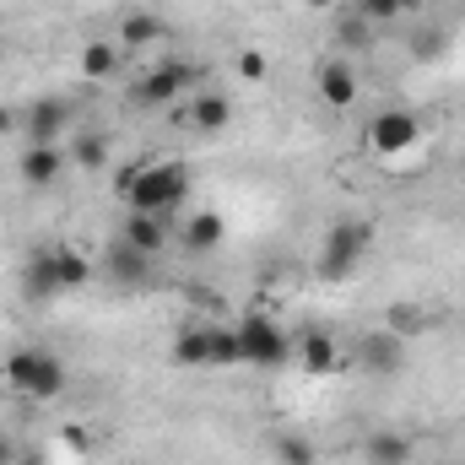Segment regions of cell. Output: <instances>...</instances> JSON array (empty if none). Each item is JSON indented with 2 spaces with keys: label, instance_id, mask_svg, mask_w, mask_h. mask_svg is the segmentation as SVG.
I'll list each match as a JSON object with an SVG mask.
<instances>
[{
  "label": "cell",
  "instance_id": "obj_2",
  "mask_svg": "<svg viewBox=\"0 0 465 465\" xmlns=\"http://www.w3.org/2000/svg\"><path fill=\"white\" fill-rule=\"evenodd\" d=\"M5 384H11L22 401H60V390H65V362L44 347H16L5 357Z\"/></svg>",
  "mask_w": 465,
  "mask_h": 465
},
{
  "label": "cell",
  "instance_id": "obj_31",
  "mask_svg": "<svg viewBox=\"0 0 465 465\" xmlns=\"http://www.w3.org/2000/svg\"><path fill=\"white\" fill-rule=\"evenodd\" d=\"M11 465H49V455H44L38 444H22V450H16V460H11Z\"/></svg>",
  "mask_w": 465,
  "mask_h": 465
},
{
  "label": "cell",
  "instance_id": "obj_27",
  "mask_svg": "<svg viewBox=\"0 0 465 465\" xmlns=\"http://www.w3.org/2000/svg\"><path fill=\"white\" fill-rule=\"evenodd\" d=\"M232 65H238V76H243V82H265V76H271V65H265V54H260V49H243Z\"/></svg>",
  "mask_w": 465,
  "mask_h": 465
},
{
  "label": "cell",
  "instance_id": "obj_1",
  "mask_svg": "<svg viewBox=\"0 0 465 465\" xmlns=\"http://www.w3.org/2000/svg\"><path fill=\"white\" fill-rule=\"evenodd\" d=\"M195 179L184 163H135L130 173H119V195L130 212H152V217H173L190 201Z\"/></svg>",
  "mask_w": 465,
  "mask_h": 465
},
{
  "label": "cell",
  "instance_id": "obj_33",
  "mask_svg": "<svg viewBox=\"0 0 465 465\" xmlns=\"http://www.w3.org/2000/svg\"><path fill=\"white\" fill-rule=\"evenodd\" d=\"M16 450H22V444H16V439H5V433H0V465H11V460H16Z\"/></svg>",
  "mask_w": 465,
  "mask_h": 465
},
{
  "label": "cell",
  "instance_id": "obj_20",
  "mask_svg": "<svg viewBox=\"0 0 465 465\" xmlns=\"http://www.w3.org/2000/svg\"><path fill=\"white\" fill-rule=\"evenodd\" d=\"M54 271H60V287H65V292H76V287L93 282V260H87L82 249H71V243L54 249Z\"/></svg>",
  "mask_w": 465,
  "mask_h": 465
},
{
  "label": "cell",
  "instance_id": "obj_7",
  "mask_svg": "<svg viewBox=\"0 0 465 465\" xmlns=\"http://www.w3.org/2000/svg\"><path fill=\"white\" fill-rule=\"evenodd\" d=\"M71 130V104L65 98H33L22 109V141L27 146H60Z\"/></svg>",
  "mask_w": 465,
  "mask_h": 465
},
{
  "label": "cell",
  "instance_id": "obj_4",
  "mask_svg": "<svg viewBox=\"0 0 465 465\" xmlns=\"http://www.w3.org/2000/svg\"><path fill=\"white\" fill-rule=\"evenodd\" d=\"M195 82H201V65H190V60H163L157 71H146V76L130 82V109H168V104H179Z\"/></svg>",
  "mask_w": 465,
  "mask_h": 465
},
{
  "label": "cell",
  "instance_id": "obj_12",
  "mask_svg": "<svg viewBox=\"0 0 465 465\" xmlns=\"http://www.w3.org/2000/svg\"><path fill=\"white\" fill-rule=\"evenodd\" d=\"M119 238L124 243H135L141 254H163L168 249V217H152V212H124V223H119Z\"/></svg>",
  "mask_w": 465,
  "mask_h": 465
},
{
  "label": "cell",
  "instance_id": "obj_8",
  "mask_svg": "<svg viewBox=\"0 0 465 465\" xmlns=\"http://www.w3.org/2000/svg\"><path fill=\"white\" fill-rule=\"evenodd\" d=\"M357 368L368 373V379H395V373H406V336H395V331H368L362 341H357Z\"/></svg>",
  "mask_w": 465,
  "mask_h": 465
},
{
  "label": "cell",
  "instance_id": "obj_5",
  "mask_svg": "<svg viewBox=\"0 0 465 465\" xmlns=\"http://www.w3.org/2000/svg\"><path fill=\"white\" fill-rule=\"evenodd\" d=\"M238 341H243V368H287L292 362V341L282 336V325L271 314H243Z\"/></svg>",
  "mask_w": 465,
  "mask_h": 465
},
{
  "label": "cell",
  "instance_id": "obj_16",
  "mask_svg": "<svg viewBox=\"0 0 465 465\" xmlns=\"http://www.w3.org/2000/svg\"><path fill=\"white\" fill-rule=\"evenodd\" d=\"M223 232H228V223H223L217 212H190L184 228H179V238H184L190 254H212V249L223 243Z\"/></svg>",
  "mask_w": 465,
  "mask_h": 465
},
{
  "label": "cell",
  "instance_id": "obj_17",
  "mask_svg": "<svg viewBox=\"0 0 465 465\" xmlns=\"http://www.w3.org/2000/svg\"><path fill=\"white\" fill-rule=\"evenodd\" d=\"M152 44H163V16H152V11H130V16H119V49L141 54V49H152Z\"/></svg>",
  "mask_w": 465,
  "mask_h": 465
},
{
  "label": "cell",
  "instance_id": "obj_30",
  "mask_svg": "<svg viewBox=\"0 0 465 465\" xmlns=\"http://www.w3.org/2000/svg\"><path fill=\"white\" fill-rule=\"evenodd\" d=\"M411 54H417V60H433V54H439V33H417Z\"/></svg>",
  "mask_w": 465,
  "mask_h": 465
},
{
  "label": "cell",
  "instance_id": "obj_19",
  "mask_svg": "<svg viewBox=\"0 0 465 465\" xmlns=\"http://www.w3.org/2000/svg\"><path fill=\"white\" fill-rule=\"evenodd\" d=\"M173 362L179 368H212V325H184L173 336Z\"/></svg>",
  "mask_w": 465,
  "mask_h": 465
},
{
  "label": "cell",
  "instance_id": "obj_28",
  "mask_svg": "<svg viewBox=\"0 0 465 465\" xmlns=\"http://www.w3.org/2000/svg\"><path fill=\"white\" fill-rule=\"evenodd\" d=\"M368 38H373V27H368L357 11H351V16H341V44H347V49H362Z\"/></svg>",
  "mask_w": 465,
  "mask_h": 465
},
{
  "label": "cell",
  "instance_id": "obj_6",
  "mask_svg": "<svg viewBox=\"0 0 465 465\" xmlns=\"http://www.w3.org/2000/svg\"><path fill=\"white\" fill-rule=\"evenodd\" d=\"M417 135H422V124H417L411 109H401V104H390V109H379V114L368 119V152H379V157L411 152Z\"/></svg>",
  "mask_w": 465,
  "mask_h": 465
},
{
  "label": "cell",
  "instance_id": "obj_13",
  "mask_svg": "<svg viewBox=\"0 0 465 465\" xmlns=\"http://www.w3.org/2000/svg\"><path fill=\"white\" fill-rule=\"evenodd\" d=\"M184 119H190L201 135H217V130H228V124H232V98H228V93H212V87H206V93H195V98H190Z\"/></svg>",
  "mask_w": 465,
  "mask_h": 465
},
{
  "label": "cell",
  "instance_id": "obj_25",
  "mask_svg": "<svg viewBox=\"0 0 465 465\" xmlns=\"http://www.w3.org/2000/svg\"><path fill=\"white\" fill-rule=\"evenodd\" d=\"M428 320H422V309L417 303H390V314H384V331H395V336H417Z\"/></svg>",
  "mask_w": 465,
  "mask_h": 465
},
{
  "label": "cell",
  "instance_id": "obj_24",
  "mask_svg": "<svg viewBox=\"0 0 465 465\" xmlns=\"http://www.w3.org/2000/svg\"><path fill=\"white\" fill-rule=\"evenodd\" d=\"M238 362H243L238 325H212V368H238Z\"/></svg>",
  "mask_w": 465,
  "mask_h": 465
},
{
  "label": "cell",
  "instance_id": "obj_29",
  "mask_svg": "<svg viewBox=\"0 0 465 465\" xmlns=\"http://www.w3.org/2000/svg\"><path fill=\"white\" fill-rule=\"evenodd\" d=\"M0 135H22V109L16 104H0Z\"/></svg>",
  "mask_w": 465,
  "mask_h": 465
},
{
  "label": "cell",
  "instance_id": "obj_23",
  "mask_svg": "<svg viewBox=\"0 0 465 465\" xmlns=\"http://www.w3.org/2000/svg\"><path fill=\"white\" fill-rule=\"evenodd\" d=\"M271 450H276V465H320V450L303 433H276Z\"/></svg>",
  "mask_w": 465,
  "mask_h": 465
},
{
  "label": "cell",
  "instance_id": "obj_9",
  "mask_svg": "<svg viewBox=\"0 0 465 465\" xmlns=\"http://www.w3.org/2000/svg\"><path fill=\"white\" fill-rule=\"evenodd\" d=\"M65 163H71L65 141H60V146H22V152H16V179H22L27 190H49V184H60Z\"/></svg>",
  "mask_w": 465,
  "mask_h": 465
},
{
  "label": "cell",
  "instance_id": "obj_21",
  "mask_svg": "<svg viewBox=\"0 0 465 465\" xmlns=\"http://www.w3.org/2000/svg\"><path fill=\"white\" fill-rule=\"evenodd\" d=\"M114 71H119V44L93 38V44L82 49V76H87V82H104V76H114Z\"/></svg>",
  "mask_w": 465,
  "mask_h": 465
},
{
  "label": "cell",
  "instance_id": "obj_11",
  "mask_svg": "<svg viewBox=\"0 0 465 465\" xmlns=\"http://www.w3.org/2000/svg\"><path fill=\"white\" fill-rule=\"evenodd\" d=\"M314 93L325 109H351L357 104V71L347 60H320L314 65Z\"/></svg>",
  "mask_w": 465,
  "mask_h": 465
},
{
  "label": "cell",
  "instance_id": "obj_15",
  "mask_svg": "<svg viewBox=\"0 0 465 465\" xmlns=\"http://www.w3.org/2000/svg\"><path fill=\"white\" fill-rule=\"evenodd\" d=\"M411 460V439L395 428H379L362 439V465H406Z\"/></svg>",
  "mask_w": 465,
  "mask_h": 465
},
{
  "label": "cell",
  "instance_id": "obj_14",
  "mask_svg": "<svg viewBox=\"0 0 465 465\" xmlns=\"http://www.w3.org/2000/svg\"><path fill=\"white\" fill-rule=\"evenodd\" d=\"M104 271L114 276L119 287H141V282H152V254H141L135 243L119 238L114 249H109V260H104Z\"/></svg>",
  "mask_w": 465,
  "mask_h": 465
},
{
  "label": "cell",
  "instance_id": "obj_26",
  "mask_svg": "<svg viewBox=\"0 0 465 465\" xmlns=\"http://www.w3.org/2000/svg\"><path fill=\"white\" fill-rule=\"evenodd\" d=\"M357 16H362L368 27H390V22H395V16H406V11H401L395 0H357Z\"/></svg>",
  "mask_w": 465,
  "mask_h": 465
},
{
  "label": "cell",
  "instance_id": "obj_32",
  "mask_svg": "<svg viewBox=\"0 0 465 465\" xmlns=\"http://www.w3.org/2000/svg\"><path fill=\"white\" fill-rule=\"evenodd\" d=\"M60 444H65V450H76V455H82V450H87V433H82V428H65V433H60Z\"/></svg>",
  "mask_w": 465,
  "mask_h": 465
},
{
  "label": "cell",
  "instance_id": "obj_22",
  "mask_svg": "<svg viewBox=\"0 0 465 465\" xmlns=\"http://www.w3.org/2000/svg\"><path fill=\"white\" fill-rule=\"evenodd\" d=\"M65 152H71V163H82L87 173H98V168L109 163V135H98V130H87V135H76V141H71Z\"/></svg>",
  "mask_w": 465,
  "mask_h": 465
},
{
  "label": "cell",
  "instance_id": "obj_34",
  "mask_svg": "<svg viewBox=\"0 0 465 465\" xmlns=\"http://www.w3.org/2000/svg\"><path fill=\"white\" fill-rule=\"evenodd\" d=\"M303 5H314V11H331V5H336V0H303Z\"/></svg>",
  "mask_w": 465,
  "mask_h": 465
},
{
  "label": "cell",
  "instance_id": "obj_18",
  "mask_svg": "<svg viewBox=\"0 0 465 465\" xmlns=\"http://www.w3.org/2000/svg\"><path fill=\"white\" fill-rule=\"evenodd\" d=\"M298 368H309V373H336V368H341V347H336L325 331H303V341H298Z\"/></svg>",
  "mask_w": 465,
  "mask_h": 465
},
{
  "label": "cell",
  "instance_id": "obj_10",
  "mask_svg": "<svg viewBox=\"0 0 465 465\" xmlns=\"http://www.w3.org/2000/svg\"><path fill=\"white\" fill-rule=\"evenodd\" d=\"M16 287H22L27 303H49V298H60L65 287H60V271H54V249L27 254V265L16 271Z\"/></svg>",
  "mask_w": 465,
  "mask_h": 465
},
{
  "label": "cell",
  "instance_id": "obj_35",
  "mask_svg": "<svg viewBox=\"0 0 465 465\" xmlns=\"http://www.w3.org/2000/svg\"><path fill=\"white\" fill-rule=\"evenodd\" d=\"M395 5H401V11H406V16H411V11H417V5H422V0H395Z\"/></svg>",
  "mask_w": 465,
  "mask_h": 465
},
{
  "label": "cell",
  "instance_id": "obj_3",
  "mask_svg": "<svg viewBox=\"0 0 465 465\" xmlns=\"http://www.w3.org/2000/svg\"><path fill=\"white\" fill-rule=\"evenodd\" d=\"M368 243H373V223H362V217H341L336 228L325 232V249H320V260H314L320 282H347L351 271L362 265Z\"/></svg>",
  "mask_w": 465,
  "mask_h": 465
}]
</instances>
